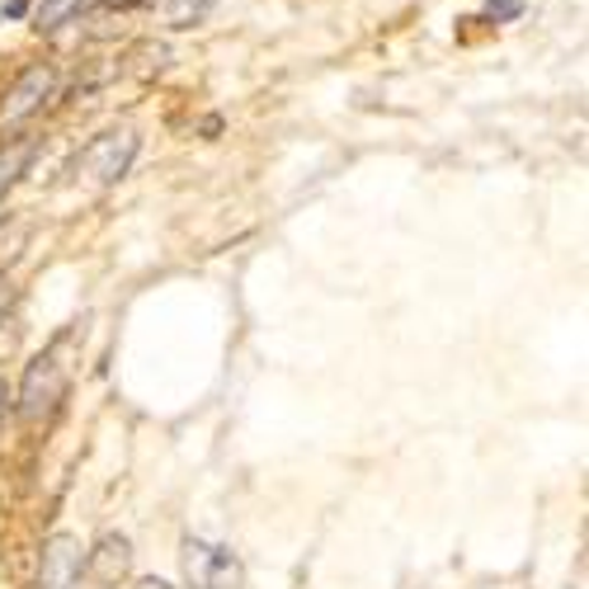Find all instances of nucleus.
<instances>
[{"label": "nucleus", "instance_id": "1", "mask_svg": "<svg viewBox=\"0 0 589 589\" xmlns=\"http://www.w3.org/2000/svg\"><path fill=\"white\" fill-rule=\"evenodd\" d=\"M66 340L48 345L43 354H33L29 368H24V382H20V420L24 424H39L48 416H57V406L66 401V387H71V364L62 359Z\"/></svg>", "mask_w": 589, "mask_h": 589}, {"label": "nucleus", "instance_id": "2", "mask_svg": "<svg viewBox=\"0 0 589 589\" xmlns=\"http://www.w3.org/2000/svg\"><path fill=\"white\" fill-rule=\"evenodd\" d=\"M137 151H141V137L133 128H109V133L85 141V151L76 156V166H71V170H76V180H85V185L109 189L133 170Z\"/></svg>", "mask_w": 589, "mask_h": 589}, {"label": "nucleus", "instance_id": "3", "mask_svg": "<svg viewBox=\"0 0 589 589\" xmlns=\"http://www.w3.org/2000/svg\"><path fill=\"white\" fill-rule=\"evenodd\" d=\"M180 570L189 589H241V561L236 551L208 538H185L180 547Z\"/></svg>", "mask_w": 589, "mask_h": 589}, {"label": "nucleus", "instance_id": "4", "mask_svg": "<svg viewBox=\"0 0 589 589\" xmlns=\"http://www.w3.org/2000/svg\"><path fill=\"white\" fill-rule=\"evenodd\" d=\"M52 91H57V66L29 62L20 76H14L10 91L0 95V128H24V123L52 99Z\"/></svg>", "mask_w": 589, "mask_h": 589}, {"label": "nucleus", "instance_id": "5", "mask_svg": "<svg viewBox=\"0 0 589 589\" xmlns=\"http://www.w3.org/2000/svg\"><path fill=\"white\" fill-rule=\"evenodd\" d=\"M85 570V547L76 533H52L39 557V589H76Z\"/></svg>", "mask_w": 589, "mask_h": 589}, {"label": "nucleus", "instance_id": "6", "mask_svg": "<svg viewBox=\"0 0 589 589\" xmlns=\"http://www.w3.org/2000/svg\"><path fill=\"white\" fill-rule=\"evenodd\" d=\"M128 566H133V543L123 538V533H104V538L85 551V570H91V580H99V585H118L128 576Z\"/></svg>", "mask_w": 589, "mask_h": 589}, {"label": "nucleus", "instance_id": "7", "mask_svg": "<svg viewBox=\"0 0 589 589\" xmlns=\"http://www.w3.org/2000/svg\"><path fill=\"white\" fill-rule=\"evenodd\" d=\"M39 147H43V137H33V133L29 137H14V141H6V147H0V199H6V193L24 180V170L33 166Z\"/></svg>", "mask_w": 589, "mask_h": 589}, {"label": "nucleus", "instance_id": "8", "mask_svg": "<svg viewBox=\"0 0 589 589\" xmlns=\"http://www.w3.org/2000/svg\"><path fill=\"white\" fill-rule=\"evenodd\" d=\"M151 6H156V14H160V20H166L170 29H193V24L208 20L218 0H151Z\"/></svg>", "mask_w": 589, "mask_h": 589}, {"label": "nucleus", "instance_id": "9", "mask_svg": "<svg viewBox=\"0 0 589 589\" xmlns=\"http://www.w3.org/2000/svg\"><path fill=\"white\" fill-rule=\"evenodd\" d=\"M85 0H39L33 6V29L39 33H52V29H62L66 20H76Z\"/></svg>", "mask_w": 589, "mask_h": 589}, {"label": "nucleus", "instance_id": "10", "mask_svg": "<svg viewBox=\"0 0 589 589\" xmlns=\"http://www.w3.org/2000/svg\"><path fill=\"white\" fill-rule=\"evenodd\" d=\"M519 14H524L519 0H486V20H495V24H509V20H519Z\"/></svg>", "mask_w": 589, "mask_h": 589}, {"label": "nucleus", "instance_id": "11", "mask_svg": "<svg viewBox=\"0 0 589 589\" xmlns=\"http://www.w3.org/2000/svg\"><path fill=\"white\" fill-rule=\"evenodd\" d=\"M10 416H14V397H10L6 378H0V430H6V424H10Z\"/></svg>", "mask_w": 589, "mask_h": 589}, {"label": "nucleus", "instance_id": "12", "mask_svg": "<svg viewBox=\"0 0 589 589\" xmlns=\"http://www.w3.org/2000/svg\"><path fill=\"white\" fill-rule=\"evenodd\" d=\"M14 307V278L10 274H0V316H6Z\"/></svg>", "mask_w": 589, "mask_h": 589}, {"label": "nucleus", "instance_id": "13", "mask_svg": "<svg viewBox=\"0 0 589 589\" xmlns=\"http://www.w3.org/2000/svg\"><path fill=\"white\" fill-rule=\"evenodd\" d=\"M24 14H29V0H10V6L0 10V20H24Z\"/></svg>", "mask_w": 589, "mask_h": 589}, {"label": "nucleus", "instance_id": "14", "mask_svg": "<svg viewBox=\"0 0 589 589\" xmlns=\"http://www.w3.org/2000/svg\"><path fill=\"white\" fill-rule=\"evenodd\" d=\"M133 589H175L170 580H160V576H147V580H137Z\"/></svg>", "mask_w": 589, "mask_h": 589}, {"label": "nucleus", "instance_id": "15", "mask_svg": "<svg viewBox=\"0 0 589 589\" xmlns=\"http://www.w3.org/2000/svg\"><path fill=\"white\" fill-rule=\"evenodd\" d=\"M109 6H133V0H109Z\"/></svg>", "mask_w": 589, "mask_h": 589}]
</instances>
